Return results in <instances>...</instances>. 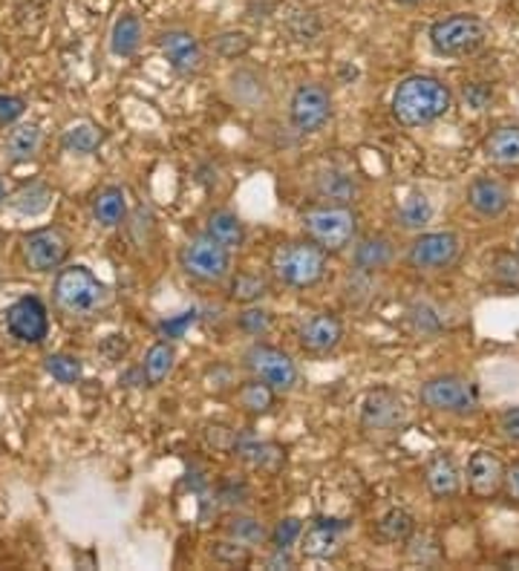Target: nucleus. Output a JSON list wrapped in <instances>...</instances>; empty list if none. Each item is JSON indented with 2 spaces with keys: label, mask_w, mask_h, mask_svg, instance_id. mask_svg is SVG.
I'll return each instance as SVG.
<instances>
[{
  "label": "nucleus",
  "mask_w": 519,
  "mask_h": 571,
  "mask_svg": "<svg viewBox=\"0 0 519 571\" xmlns=\"http://www.w3.org/2000/svg\"><path fill=\"white\" fill-rule=\"evenodd\" d=\"M484 156L499 168H519V127L502 125L491 130V136L482 145Z\"/></svg>",
  "instance_id": "23"
},
{
  "label": "nucleus",
  "mask_w": 519,
  "mask_h": 571,
  "mask_svg": "<svg viewBox=\"0 0 519 571\" xmlns=\"http://www.w3.org/2000/svg\"><path fill=\"white\" fill-rule=\"evenodd\" d=\"M197 321V312L190 309V312H183L179 317H170V321H165V324L159 326V332L165 335V338H179L185 329H188L190 324Z\"/></svg>",
  "instance_id": "44"
},
{
  "label": "nucleus",
  "mask_w": 519,
  "mask_h": 571,
  "mask_svg": "<svg viewBox=\"0 0 519 571\" xmlns=\"http://www.w3.org/2000/svg\"><path fill=\"white\" fill-rule=\"evenodd\" d=\"M499 433L502 439H508L511 444H519V404L517 407H508L502 416H499Z\"/></svg>",
  "instance_id": "45"
},
{
  "label": "nucleus",
  "mask_w": 519,
  "mask_h": 571,
  "mask_svg": "<svg viewBox=\"0 0 519 571\" xmlns=\"http://www.w3.org/2000/svg\"><path fill=\"white\" fill-rule=\"evenodd\" d=\"M332 119V96L321 85H301L288 101V121L297 134H317Z\"/></svg>",
  "instance_id": "12"
},
{
  "label": "nucleus",
  "mask_w": 519,
  "mask_h": 571,
  "mask_svg": "<svg viewBox=\"0 0 519 571\" xmlns=\"http://www.w3.org/2000/svg\"><path fill=\"white\" fill-rule=\"evenodd\" d=\"M430 47L442 58H464L482 50L488 41V27L479 14L457 12L435 21L428 32Z\"/></svg>",
  "instance_id": "6"
},
{
  "label": "nucleus",
  "mask_w": 519,
  "mask_h": 571,
  "mask_svg": "<svg viewBox=\"0 0 519 571\" xmlns=\"http://www.w3.org/2000/svg\"><path fill=\"white\" fill-rule=\"evenodd\" d=\"M205 234H210L228 252H234V248H243V243H246V223L234 211H228V208H217V211L208 214Z\"/></svg>",
  "instance_id": "25"
},
{
  "label": "nucleus",
  "mask_w": 519,
  "mask_h": 571,
  "mask_svg": "<svg viewBox=\"0 0 519 571\" xmlns=\"http://www.w3.org/2000/svg\"><path fill=\"white\" fill-rule=\"evenodd\" d=\"M243 367L248 370V375L274 390L277 395H288L292 390L301 384V373H297V364L292 361V355L283 353L281 346L272 344H252L243 353Z\"/></svg>",
  "instance_id": "9"
},
{
  "label": "nucleus",
  "mask_w": 519,
  "mask_h": 571,
  "mask_svg": "<svg viewBox=\"0 0 519 571\" xmlns=\"http://www.w3.org/2000/svg\"><path fill=\"white\" fill-rule=\"evenodd\" d=\"M101 141H105V130L92 121H76L61 136L63 150L76 156H92L101 148Z\"/></svg>",
  "instance_id": "27"
},
{
  "label": "nucleus",
  "mask_w": 519,
  "mask_h": 571,
  "mask_svg": "<svg viewBox=\"0 0 519 571\" xmlns=\"http://www.w3.org/2000/svg\"><path fill=\"white\" fill-rule=\"evenodd\" d=\"M410 422V407L408 402L401 398V393H395L393 387H375L366 393L364 404H361V431L366 439H375V442H384V439L399 436Z\"/></svg>",
  "instance_id": "7"
},
{
  "label": "nucleus",
  "mask_w": 519,
  "mask_h": 571,
  "mask_svg": "<svg viewBox=\"0 0 519 571\" xmlns=\"http://www.w3.org/2000/svg\"><path fill=\"white\" fill-rule=\"evenodd\" d=\"M419 402L444 416H473L479 410V387L462 373H442L421 384Z\"/></svg>",
  "instance_id": "5"
},
{
  "label": "nucleus",
  "mask_w": 519,
  "mask_h": 571,
  "mask_svg": "<svg viewBox=\"0 0 519 571\" xmlns=\"http://www.w3.org/2000/svg\"><path fill=\"white\" fill-rule=\"evenodd\" d=\"M9 199V194H7V185H3V179H0V205L7 203Z\"/></svg>",
  "instance_id": "48"
},
{
  "label": "nucleus",
  "mask_w": 519,
  "mask_h": 571,
  "mask_svg": "<svg viewBox=\"0 0 519 571\" xmlns=\"http://www.w3.org/2000/svg\"><path fill=\"white\" fill-rule=\"evenodd\" d=\"M52 301L67 317L92 321L112 304V292L105 280L92 275L90 268L76 263V266H61L56 272Z\"/></svg>",
  "instance_id": "2"
},
{
  "label": "nucleus",
  "mask_w": 519,
  "mask_h": 571,
  "mask_svg": "<svg viewBox=\"0 0 519 571\" xmlns=\"http://www.w3.org/2000/svg\"><path fill=\"white\" fill-rule=\"evenodd\" d=\"M156 43H159L165 61L170 63V70H176L179 76H197L203 70V43L188 29H165V32H159Z\"/></svg>",
  "instance_id": "14"
},
{
  "label": "nucleus",
  "mask_w": 519,
  "mask_h": 571,
  "mask_svg": "<svg viewBox=\"0 0 519 571\" xmlns=\"http://www.w3.org/2000/svg\"><path fill=\"white\" fill-rule=\"evenodd\" d=\"M352 246H355L352 248V266H355L359 275L384 272L395 260V246L386 234H370V237H361Z\"/></svg>",
  "instance_id": "20"
},
{
  "label": "nucleus",
  "mask_w": 519,
  "mask_h": 571,
  "mask_svg": "<svg viewBox=\"0 0 519 571\" xmlns=\"http://www.w3.org/2000/svg\"><path fill=\"white\" fill-rule=\"evenodd\" d=\"M315 190L323 203L352 205L355 203V197H359V183H355V177L346 174V170L330 168V170H323L321 177H317Z\"/></svg>",
  "instance_id": "24"
},
{
  "label": "nucleus",
  "mask_w": 519,
  "mask_h": 571,
  "mask_svg": "<svg viewBox=\"0 0 519 571\" xmlns=\"http://www.w3.org/2000/svg\"><path fill=\"white\" fill-rule=\"evenodd\" d=\"M239 332H246L252 338H263L268 329H272V312L263 309V306L252 304L237 315Z\"/></svg>",
  "instance_id": "37"
},
{
  "label": "nucleus",
  "mask_w": 519,
  "mask_h": 571,
  "mask_svg": "<svg viewBox=\"0 0 519 571\" xmlns=\"http://www.w3.org/2000/svg\"><path fill=\"white\" fill-rule=\"evenodd\" d=\"M517 254H519V240H517Z\"/></svg>",
  "instance_id": "50"
},
{
  "label": "nucleus",
  "mask_w": 519,
  "mask_h": 571,
  "mask_svg": "<svg viewBox=\"0 0 519 571\" xmlns=\"http://www.w3.org/2000/svg\"><path fill=\"white\" fill-rule=\"evenodd\" d=\"M341 341H344V321L335 312H317V315L306 317L297 329V344L310 355L335 353Z\"/></svg>",
  "instance_id": "15"
},
{
  "label": "nucleus",
  "mask_w": 519,
  "mask_h": 571,
  "mask_svg": "<svg viewBox=\"0 0 519 571\" xmlns=\"http://www.w3.org/2000/svg\"><path fill=\"white\" fill-rule=\"evenodd\" d=\"M23 260L38 275H50L67 263L70 257V237L58 226H43L29 232L21 240Z\"/></svg>",
  "instance_id": "11"
},
{
  "label": "nucleus",
  "mask_w": 519,
  "mask_h": 571,
  "mask_svg": "<svg viewBox=\"0 0 519 571\" xmlns=\"http://www.w3.org/2000/svg\"><path fill=\"white\" fill-rule=\"evenodd\" d=\"M390 110L401 127H428L453 110V90L435 76H408L393 90Z\"/></svg>",
  "instance_id": "1"
},
{
  "label": "nucleus",
  "mask_w": 519,
  "mask_h": 571,
  "mask_svg": "<svg viewBox=\"0 0 519 571\" xmlns=\"http://www.w3.org/2000/svg\"><path fill=\"white\" fill-rule=\"evenodd\" d=\"M303 232L326 254L346 252L359 240V214L352 211V205H315L303 214Z\"/></svg>",
  "instance_id": "4"
},
{
  "label": "nucleus",
  "mask_w": 519,
  "mask_h": 571,
  "mask_svg": "<svg viewBox=\"0 0 519 571\" xmlns=\"http://www.w3.org/2000/svg\"><path fill=\"white\" fill-rule=\"evenodd\" d=\"M464 101L473 110H484L493 101V90L488 85H464Z\"/></svg>",
  "instance_id": "43"
},
{
  "label": "nucleus",
  "mask_w": 519,
  "mask_h": 571,
  "mask_svg": "<svg viewBox=\"0 0 519 571\" xmlns=\"http://www.w3.org/2000/svg\"><path fill=\"white\" fill-rule=\"evenodd\" d=\"M90 214L101 228H119L127 219V194L119 185H105L92 194Z\"/></svg>",
  "instance_id": "22"
},
{
  "label": "nucleus",
  "mask_w": 519,
  "mask_h": 571,
  "mask_svg": "<svg viewBox=\"0 0 519 571\" xmlns=\"http://www.w3.org/2000/svg\"><path fill=\"white\" fill-rule=\"evenodd\" d=\"M301 534H303V520H297V516H286V520H281L272 531H268V540H272L274 549H292V545L301 540Z\"/></svg>",
  "instance_id": "40"
},
{
  "label": "nucleus",
  "mask_w": 519,
  "mask_h": 571,
  "mask_svg": "<svg viewBox=\"0 0 519 571\" xmlns=\"http://www.w3.org/2000/svg\"><path fill=\"white\" fill-rule=\"evenodd\" d=\"M43 130L38 121H21V125L9 127L7 139H3V154L12 165L32 163L41 154Z\"/></svg>",
  "instance_id": "21"
},
{
  "label": "nucleus",
  "mask_w": 519,
  "mask_h": 571,
  "mask_svg": "<svg viewBox=\"0 0 519 571\" xmlns=\"http://www.w3.org/2000/svg\"><path fill=\"white\" fill-rule=\"evenodd\" d=\"M50 203L52 190L43 183H29L27 188H21L12 199H9V205H12L18 214H23V217H38V214H43L50 208Z\"/></svg>",
  "instance_id": "34"
},
{
  "label": "nucleus",
  "mask_w": 519,
  "mask_h": 571,
  "mask_svg": "<svg viewBox=\"0 0 519 571\" xmlns=\"http://www.w3.org/2000/svg\"><path fill=\"white\" fill-rule=\"evenodd\" d=\"M493 277L506 286H519V254H499Z\"/></svg>",
  "instance_id": "42"
},
{
  "label": "nucleus",
  "mask_w": 519,
  "mask_h": 571,
  "mask_svg": "<svg viewBox=\"0 0 519 571\" xmlns=\"http://www.w3.org/2000/svg\"><path fill=\"white\" fill-rule=\"evenodd\" d=\"M350 529V520H330V516H315L310 529L301 534L303 558L326 560L341 549V534Z\"/></svg>",
  "instance_id": "17"
},
{
  "label": "nucleus",
  "mask_w": 519,
  "mask_h": 571,
  "mask_svg": "<svg viewBox=\"0 0 519 571\" xmlns=\"http://www.w3.org/2000/svg\"><path fill=\"white\" fill-rule=\"evenodd\" d=\"M176 367V346L170 344L168 338L156 341L145 353V361H141V381L148 387H159L161 381H168L170 373Z\"/></svg>",
  "instance_id": "26"
},
{
  "label": "nucleus",
  "mask_w": 519,
  "mask_h": 571,
  "mask_svg": "<svg viewBox=\"0 0 519 571\" xmlns=\"http://www.w3.org/2000/svg\"><path fill=\"white\" fill-rule=\"evenodd\" d=\"M375 534L384 543H408L410 536L415 534V516L404 508H390L379 522H375Z\"/></svg>",
  "instance_id": "32"
},
{
  "label": "nucleus",
  "mask_w": 519,
  "mask_h": 571,
  "mask_svg": "<svg viewBox=\"0 0 519 571\" xmlns=\"http://www.w3.org/2000/svg\"><path fill=\"white\" fill-rule=\"evenodd\" d=\"M210 558L223 565H248L252 563V549L228 536V540H219V543H214V549H210Z\"/></svg>",
  "instance_id": "38"
},
{
  "label": "nucleus",
  "mask_w": 519,
  "mask_h": 571,
  "mask_svg": "<svg viewBox=\"0 0 519 571\" xmlns=\"http://www.w3.org/2000/svg\"><path fill=\"white\" fill-rule=\"evenodd\" d=\"M506 482V465L493 451H477L468 459V491L477 500H493Z\"/></svg>",
  "instance_id": "16"
},
{
  "label": "nucleus",
  "mask_w": 519,
  "mask_h": 571,
  "mask_svg": "<svg viewBox=\"0 0 519 571\" xmlns=\"http://www.w3.org/2000/svg\"><path fill=\"white\" fill-rule=\"evenodd\" d=\"M292 549H274L272 558L266 560L268 569H295V558L288 554Z\"/></svg>",
  "instance_id": "47"
},
{
  "label": "nucleus",
  "mask_w": 519,
  "mask_h": 571,
  "mask_svg": "<svg viewBox=\"0 0 519 571\" xmlns=\"http://www.w3.org/2000/svg\"><path fill=\"white\" fill-rule=\"evenodd\" d=\"M468 205L482 219H497L511 208V190L497 177H477L468 185Z\"/></svg>",
  "instance_id": "18"
},
{
  "label": "nucleus",
  "mask_w": 519,
  "mask_h": 571,
  "mask_svg": "<svg viewBox=\"0 0 519 571\" xmlns=\"http://www.w3.org/2000/svg\"><path fill=\"white\" fill-rule=\"evenodd\" d=\"M248 50H252V38L246 32H223V36L214 38V52L219 58H228V61L243 58Z\"/></svg>",
  "instance_id": "39"
},
{
  "label": "nucleus",
  "mask_w": 519,
  "mask_h": 571,
  "mask_svg": "<svg viewBox=\"0 0 519 571\" xmlns=\"http://www.w3.org/2000/svg\"><path fill=\"white\" fill-rule=\"evenodd\" d=\"M141 47V21L134 12H125L112 23L110 52L116 58H134Z\"/></svg>",
  "instance_id": "28"
},
{
  "label": "nucleus",
  "mask_w": 519,
  "mask_h": 571,
  "mask_svg": "<svg viewBox=\"0 0 519 571\" xmlns=\"http://www.w3.org/2000/svg\"><path fill=\"white\" fill-rule=\"evenodd\" d=\"M326 266L330 257L317 243L306 240H288L272 252V268L274 280L288 286V289H312L326 277Z\"/></svg>",
  "instance_id": "3"
},
{
  "label": "nucleus",
  "mask_w": 519,
  "mask_h": 571,
  "mask_svg": "<svg viewBox=\"0 0 519 571\" xmlns=\"http://www.w3.org/2000/svg\"><path fill=\"white\" fill-rule=\"evenodd\" d=\"M234 453H237L243 462H248L252 467H257V471L274 473L283 465V451L277 447V444L243 439V442H234Z\"/></svg>",
  "instance_id": "29"
},
{
  "label": "nucleus",
  "mask_w": 519,
  "mask_h": 571,
  "mask_svg": "<svg viewBox=\"0 0 519 571\" xmlns=\"http://www.w3.org/2000/svg\"><path fill=\"white\" fill-rule=\"evenodd\" d=\"M3 315H7L9 335L21 344H43L50 335V312L41 304V297H21Z\"/></svg>",
  "instance_id": "13"
},
{
  "label": "nucleus",
  "mask_w": 519,
  "mask_h": 571,
  "mask_svg": "<svg viewBox=\"0 0 519 571\" xmlns=\"http://www.w3.org/2000/svg\"><path fill=\"white\" fill-rule=\"evenodd\" d=\"M225 536H232V540H237V543L254 549V545L266 543L268 531L266 525H263L260 520H254V516H232L228 525H225Z\"/></svg>",
  "instance_id": "36"
},
{
  "label": "nucleus",
  "mask_w": 519,
  "mask_h": 571,
  "mask_svg": "<svg viewBox=\"0 0 519 571\" xmlns=\"http://www.w3.org/2000/svg\"><path fill=\"white\" fill-rule=\"evenodd\" d=\"M274 402H277V393L257 378H248L246 384L237 387V404L248 416H266V413H272Z\"/></svg>",
  "instance_id": "30"
},
{
  "label": "nucleus",
  "mask_w": 519,
  "mask_h": 571,
  "mask_svg": "<svg viewBox=\"0 0 519 571\" xmlns=\"http://www.w3.org/2000/svg\"><path fill=\"white\" fill-rule=\"evenodd\" d=\"M179 266L197 283H223L232 277V252L217 243L210 234H197L179 248Z\"/></svg>",
  "instance_id": "8"
},
{
  "label": "nucleus",
  "mask_w": 519,
  "mask_h": 571,
  "mask_svg": "<svg viewBox=\"0 0 519 571\" xmlns=\"http://www.w3.org/2000/svg\"><path fill=\"white\" fill-rule=\"evenodd\" d=\"M462 257V237L457 232H421L408 246L410 268L421 275H439Z\"/></svg>",
  "instance_id": "10"
},
{
  "label": "nucleus",
  "mask_w": 519,
  "mask_h": 571,
  "mask_svg": "<svg viewBox=\"0 0 519 571\" xmlns=\"http://www.w3.org/2000/svg\"><path fill=\"white\" fill-rule=\"evenodd\" d=\"M395 3H401V7H415V3H421V0H395Z\"/></svg>",
  "instance_id": "49"
},
{
  "label": "nucleus",
  "mask_w": 519,
  "mask_h": 571,
  "mask_svg": "<svg viewBox=\"0 0 519 571\" xmlns=\"http://www.w3.org/2000/svg\"><path fill=\"white\" fill-rule=\"evenodd\" d=\"M268 295V280L257 272H237V275L228 277V297L234 304L252 306L260 304L263 297Z\"/></svg>",
  "instance_id": "31"
},
{
  "label": "nucleus",
  "mask_w": 519,
  "mask_h": 571,
  "mask_svg": "<svg viewBox=\"0 0 519 571\" xmlns=\"http://www.w3.org/2000/svg\"><path fill=\"white\" fill-rule=\"evenodd\" d=\"M43 370H47L58 384H63V387H76L78 381L85 378V364H81V358H76V355L70 353L47 355V358H43Z\"/></svg>",
  "instance_id": "35"
},
{
  "label": "nucleus",
  "mask_w": 519,
  "mask_h": 571,
  "mask_svg": "<svg viewBox=\"0 0 519 571\" xmlns=\"http://www.w3.org/2000/svg\"><path fill=\"white\" fill-rule=\"evenodd\" d=\"M430 217H433V205L424 194L413 190L404 203L395 208V223H399L404 232H421V228L428 226Z\"/></svg>",
  "instance_id": "33"
},
{
  "label": "nucleus",
  "mask_w": 519,
  "mask_h": 571,
  "mask_svg": "<svg viewBox=\"0 0 519 571\" xmlns=\"http://www.w3.org/2000/svg\"><path fill=\"white\" fill-rule=\"evenodd\" d=\"M27 114V99L21 96H0V127H12Z\"/></svg>",
  "instance_id": "41"
},
{
  "label": "nucleus",
  "mask_w": 519,
  "mask_h": 571,
  "mask_svg": "<svg viewBox=\"0 0 519 571\" xmlns=\"http://www.w3.org/2000/svg\"><path fill=\"white\" fill-rule=\"evenodd\" d=\"M424 485L435 500H453L462 494V471H459L457 459L448 451L433 453L424 465Z\"/></svg>",
  "instance_id": "19"
},
{
  "label": "nucleus",
  "mask_w": 519,
  "mask_h": 571,
  "mask_svg": "<svg viewBox=\"0 0 519 571\" xmlns=\"http://www.w3.org/2000/svg\"><path fill=\"white\" fill-rule=\"evenodd\" d=\"M502 491H506V496L513 502V505H519V462H513V465L506 467V482H502Z\"/></svg>",
  "instance_id": "46"
}]
</instances>
